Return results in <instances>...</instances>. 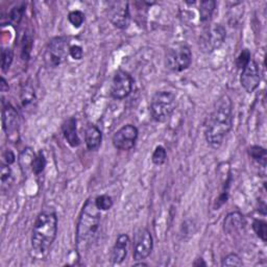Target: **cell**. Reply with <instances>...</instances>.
Here are the masks:
<instances>
[{"label":"cell","mask_w":267,"mask_h":267,"mask_svg":"<svg viewBox=\"0 0 267 267\" xmlns=\"http://www.w3.org/2000/svg\"><path fill=\"white\" fill-rule=\"evenodd\" d=\"M233 102L227 94H223L214 103V107L205 122V139L210 147L218 149L233 128Z\"/></svg>","instance_id":"cell-1"},{"label":"cell","mask_w":267,"mask_h":267,"mask_svg":"<svg viewBox=\"0 0 267 267\" xmlns=\"http://www.w3.org/2000/svg\"><path fill=\"white\" fill-rule=\"evenodd\" d=\"M58 235V216L53 210H43L37 216L32 231V250L38 258L48 255Z\"/></svg>","instance_id":"cell-2"},{"label":"cell","mask_w":267,"mask_h":267,"mask_svg":"<svg viewBox=\"0 0 267 267\" xmlns=\"http://www.w3.org/2000/svg\"><path fill=\"white\" fill-rule=\"evenodd\" d=\"M100 219L101 211L95 205V200L88 198L81 210L76 225V251L80 255L87 252L94 242L100 226Z\"/></svg>","instance_id":"cell-3"},{"label":"cell","mask_w":267,"mask_h":267,"mask_svg":"<svg viewBox=\"0 0 267 267\" xmlns=\"http://www.w3.org/2000/svg\"><path fill=\"white\" fill-rule=\"evenodd\" d=\"M177 108V96L174 92L159 91L150 100V115L155 121L166 122Z\"/></svg>","instance_id":"cell-4"},{"label":"cell","mask_w":267,"mask_h":267,"mask_svg":"<svg viewBox=\"0 0 267 267\" xmlns=\"http://www.w3.org/2000/svg\"><path fill=\"white\" fill-rule=\"evenodd\" d=\"M192 64V51L186 44L171 46L165 54L166 68L174 72L187 70Z\"/></svg>","instance_id":"cell-5"},{"label":"cell","mask_w":267,"mask_h":267,"mask_svg":"<svg viewBox=\"0 0 267 267\" xmlns=\"http://www.w3.org/2000/svg\"><path fill=\"white\" fill-rule=\"evenodd\" d=\"M69 43L64 37H55L47 44L44 51V63L48 68L62 65L69 55Z\"/></svg>","instance_id":"cell-6"},{"label":"cell","mask_w":267,"mask_h":267,"mask_svg":"<svg viewBox=\"0 0 267 267\" xmlns=\"http://www.w3.org/2000/svg\"><path fill=\"white\" fill-rule=\"evenodd\" d=\"M225 37V28L222 24H209L200 36L199 47L204 52H213L222 46Z\"/></svg>","instance_id":"cell-7"},{"label":"cell","mask_w":267,"mask_h":267,"mask_svg":"<svg viewBox=\"0 0 267 267\" xmlns=\"http://www.w3.org/2000/svg\"><path fill=\"white\" fill-rule=\"evenodd\" d=\"M154 249V239L146 227H140L134 235L133 257L135 261H143L148 258Z\"/></svg>","instance_id":"cell-8"},{"label":"cell","mask_w":267,"mask_h":267,"mask_svg":"<svg viewBox=\"0 0 267 267\" xmlns=\"http://www.w3.org/2000/svg\"><path fill=\"white\" fill-rule=\"evenodd\" d=\"M134 80L132 75L123 70H118L113 76L110 88L111 97L117 100L127 98L132 93Z\"/></svg>","instance_id":"cell-9"},{"label":"cell","mask_w":267,"mask_h":267,"mask_svg":"<svg viewBox=\"0 0 267 267\" xmlns=\"http://www.w3.org/2000/svg\"><path fill=\"white\" fill-rule=\"evenodd\" d=\"M2 129L7 139L16 141L19 137V129H20V119L18 112L11 103L2 101Z\"/></svg>","instance_id":"cell-10"},{"label":"cell","mask_w":267,"mask_h":267,"mask_svg":"<svg viewBox=\"0 0 267 267\" xmlns=\"http://www.w3.org/2000/svg\"><path fill=\"white\" fill-rule=\"evenodd\" d=\"M138 136V129L133 125H127L114 134L112 137V143L116 149L129 151L136 145Z\"/></svg>","instance_id":"cell-11"},{"label":"cell","mask_w":267,"mask_h":267,"mask_svg":"<svg viewBox=\"0 0 267 267\" xmlns=\"http://www.w3.org/2000/svg\"><path fill=\"white\" fill-rule=\"evenodd\" d=\"M109 19L111 23L119 30H126L131 22V13L129 2L116 1L112 2L109 8Z\"/></svg>","instance_id":"cell-12"},{"label":"cell","mask_w":267,"mask_h":267,"mask_svg":"<svg viewBox=\"0 0 267 267\" xmlns=\"http://www.w3.org/2000/svg\"><path fill=\"white\" fill-rule=\"evenodd\" d=\"M261 82V73L259 66L256 61L251 60L244 68L241 70L240 84L241 87L247 93H253L259 87Z\"/></svg>","instance_id":"cell-13"},{"label":"cell","mask_w":267,"mask_h":267,"mask_svg":"<svg viewBox=\"0 0 267 267\" xmlns=\"http://www.w3.org/2000/svg\"><path fill=\"white\" fill-rule=\"evenodd\" d=\"M130 246V237L127 234H120L112 247L110 260L113 264H121L126 260Z\"/></svg>","instance_id":"cell-14"},{"label":"cell","mask_w":267,"mask_h":267,"mask_svg":"<svg viewBox=\"0 0 267 267\" xmlns=\"http://www.w3.org/2000/svg\"><path fill=\"white\" fill-rule=\"evenodd\" d=\"M245 218L238 211L228 213L223 221V231L227 235H234L241 232L245 227Z\"/></svg>","instance_id":"cell-15"},{"label":"cell","mask_w":267,"mask_h":267,"mask_svg":"<svg viewBox=\"0 0 267 267\" xmlns=\"http://www.w3.org/2000/svg\"><path fill=\"white\" fill-rule=\"evenodd\" d=\"M76 125H78V121H76L75 117H69L68 119H66L62 125L63 136L67 143L73 148L80 146L81 144V139L79 137L78 127H76Z\"/></svg>","instance_id":"cell-16"},{"label":"cell","mask_w":267,"mask_h":267,"mask_svg":"<svg viewBox=\"0 0 267 267\" xmlns=\"http://www.w3.org/2000/svg\"><path fill=\"white\" fill-rule=\"evenodd\" d=\"M102 141L101 131L94 125H89L85 130V143L87 148L91 151L99 149Z\"/></svg>","instance_id":"cell-17"},{"label":"cell","mask_w":267,"mask_h":267,"mask_svg":"<svg viewBox=\"0 0 267 267\" xmlns=\"http://www.w3.org/2000/svg\"><path fill=\"white\" fill-rule=\"evenodd\" d=\"M216 8V2L214 0H204L199 4V20L202 23L207 24L211 20Z\"/></svg>","instance_id":"cell-18"},{"label":"cell","mask_w":267,"mask_h":267,"mask_svg":"<svg viewBox=\"0 0 267 267\" xmlns=\"http://www.w3.org/2000/svg\"><path fill=\"white\" fill-rule=\"evenodd\" d=\"M249 156L255 161L257 164H259L263 168L266 167V162H267V152L266 149L258 146V145H253L249 148Z\"/></svg>","instance_id":"cell-19"},{"label":"cell","mask_w":267,"mask_h":267,"mask_svg":"<svg viewBox=\"0 0 267 267\" xmlns=\"http://www.w3.org/2000/svg\"><path fill=\"white\" fill-rule=\"evenodd\" d=\"M46 164H47V161H46L44 152L42 150H40L35 156V158L32 162V167H31L32 171L36 176H39L45 170Z\"/></svg>","instance_id":"cell-20"},{"label":"cell","mask_w":267,"mask_h":267,"mask_svg":"<svg viewBox=\"0 0 267 267\" xmlns=\"http://www.w3.org/2000/svg\"><path fill=\"white\" fill-rule=\"evenodd\" d=\"M14 61V52L8 47H2L1 50V70L3 72H7L9 67L12 66Z\"/></svg>","instance_id":"cell-21"},{"label":"cell","mask_w":267,"mask_h":267,"mask_svg":"<svg viewBox=\"0 0 267 267\" xmlns=\"http://www.w3.org/2000/svg\"><path fill=\"white\" fill-rule=\"evenodd\" d=\"M253 230L257 237H259L260 239L264 242L267 240V223L262 221V219H255L253 222Z\"/></svg>","instance_id":"cell-22"},{"label":"cell","mask_w":267,"mask_h":267,"mask_svg":"<svg viewBox=\"0 0 267 267\" xmlns=\"http://www.w3.org/2000/svg\"><path fill=\"white\" fill-rule=\"evenodd\" d=\"M167 159V151L163 146H157L151 155V162L156 166L163 165Z\"/></svg>","instance_id":"cell-23"},{"label":"cell","mask_w":267,"mask_h":267,"mask_svg":"<svg viewBox=\"0 0 267 267\" xmlns=\"http://www.w3.org/2000/svg\"><path fill=\"white\" fill-rule=\"evenodd\" d=\"M94 200L95 205H96V207L100 210V211H108V210H110L114 205L113 198L108 194L98 195Z\"/></svg>","instance_id":"cell-24"},{"label":"cell","mask_w":267,"mask_h":267,"mask_svg":"<svg viewBox=\"0 0 267 267\" xmlns=\"http://www.w3.org/2000/svg\"><path fill=\"white\" fill-rule=\"evenodd\" d=\"M35 99V91L31 87L30 85H26L21 90V102L22 106L25 108L27 106H30L31 103H33Z\"/></svg>","instance_id":"cell-25"},{"label":"cell","mask_w":267,"mask_h":267,"mask_svg":"<svg viewBox=\"0 0 267 267\" xmlns=\"http://www.w3.org/2000/svg\"><path fill=\"white\" fill-rule=\"evenodd\" d=\"M68 21L74 28H80L85 22V14L79 9H75L68 14Z\"/></svg>","instance_id":"cell-26"},{"label":"cell","mask_w":267,"mask_h":267,"mask_svg":"<svg viewBox=\"0 0 267 267\" xmlns=\"http://www.w3.org/2000/svg\"><path fill=\"white\" fill-rule=\"evenodd\" d=\"M252 60V54H251V51L247 49V48H244L240 51L239 55L237 56V59L235 61V64H236V67L238 69L242 70L244 67L250 63V61Z\"/></svg>","instance_id":"cell-27"},{"label":"cell","mask_w":267,"mask_h":267,"mask_svg":"<svg viewBox=\"0 0 267 267\" xmlns=\"http://www.w3.org/2000/svg\"><path fill=\"white\" fill-rule=\"evenodd\" d=\"M24 12H25V5L24 4L17 5L15 7H13L11 9V12H9V19H11V21H13L14 23L19 24L22 20Z\"/></svg>","instance_id":"cell-28"},{"label":"cell","mask_w":267,"mask_h":267,"mask_svg":"<svg viewBox=\"0 0 267 267\" xmlns=\"http://www.w3.org/2000/svg\"><path fill=\"white\" fill-rule=\"evenodd\" d=\"M13 182V176H12V170L9 168V165L7 164H2L1 165V187L2 190H4V187L9 184H12Z\"/></svg>","instance_id":"cell-29"},{"label":"cell","mask_w":267,"mask_h":267,"mask_svg":"<svg viewBox=\"0 0 267 267\" xmlns=\"http://www.w3.org/2000/svg\"><path fill=\"white\" fill-rule=\"evenodd\" d=\"M242 259L237 254H228L222 260V266H242Z\"/></svg>","instance_id":"cell-30"},{"label":"cell","mask_w":267,"mask_h":267,"mask_svg":"<svg viewBox=\"0 0 267 267\" xmlns=\"http://www.w3.org/2000/svg\"><path fill=\"white\" fill-rule=\"evenodd\" d=\"M33 47V39L31 36H24L22 41V56L24 60H27L30 56L31 50Z\"/></svg>","instance_id":"cell-31"},{"label":"cell","mask_w":267,"mask_h":267,"mask_svg":"<svg viewBox=\"0 0 267 267\" xmlns=\"http://www.w3.org/2000/svg\"><path fill=\"white\" fill-rule=\"evenodd\" d=\"M69 55L73 60L80 61L84 56V50L83 47L80 45H70L69 47Z\"/></svg>","instance_id":"cell-32"},{"label":"cell","mask_w":267,"mask_h":267,"mask_svg":"<svg viewBox=\"0 0 267 267\" xmlns=\"http://www.w3.org/2000/svg\"><path fill=\"white\" fill-rule=\"evenodd\" d=\"M3 161H4V163L7 165H12L13 163H15L16 156H15L14 152L9 149L5 150L4 154H3Z\"/></svg>","instance_id":"cell-33"},{"label":"cell","mask_w":267,"mask_h":267,"mask_svg":"<svg viewBox=\"0 0 267 267\" xmlns=\"http://www.w3.org/2000/svg\"><path fill=\"white\" fill-rule=\"evenodd\" d=\"M0 91L2 93L8 91V84L6 83L4 78H1V83H0Z\"/></svg>","instance_id":"cell-34"},{"label":"cell","mask_w":267,"mask_h":267,"mask_svg":"<svg viewBox=\"0 0 267 267\" xmlns=\"http://www.w3.org/2000/svg\"><path fill=\"white\" fill-rule=\"evenodd\" d=\"M193 266H207V263L204 261L203 258H197V259L194 261Z\"/></svg>","instance_id":"cell-35"},{"label":"cell","mask_w":267,"mask_h":267,"mask_svg":"<svg viewBox=\"0 0 267 267\" xmlns=\"http://www.w3.org/2000/svg\"><path fill=\"white\" fill-rule=\"evenodd\" d=\"M134 265H135V266H147V264H146V263H144V262H139V263H134Z\"/></svg>","instance_id":"cell-36"}]
</instances>
